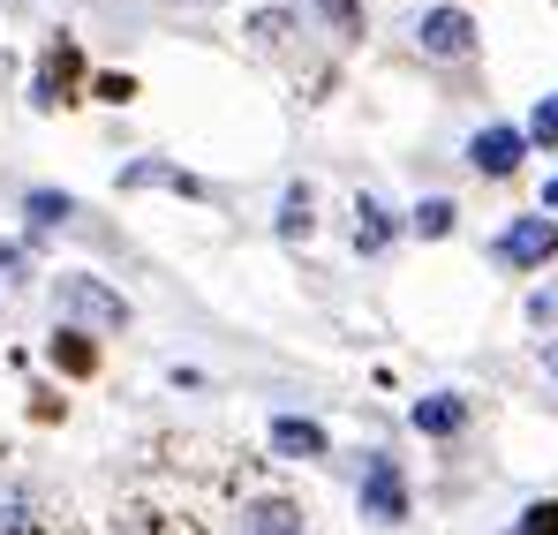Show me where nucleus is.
Returning <instances> with one entry per match:
<instances>
[{"label":"nucleus","mask_w":558,"mask_h":535,"mask_svg":"<svg viewBox=\"0 0 558 535\" xmlns=\"http://www.w3.org/2000/svg\"><path fill=\"white\" fill-rule=\"evenodd\" d=\"M61 309L84 317V325H98V332H121V325H129V302H121L106 279H92V271H69V279H61Z\"/></svg>","instance_id":"obj_1"},{"label":"nucleus","mask_w":558,"mask_h":535,"mask_svg":"<svg viewBox=\"0 0 558 535\" xmlns=\"http://www.w3.org/2000/svg\"><path fill=\"white\" fill-rule=\"evenodd\" d=\"M363 521H377V528L408 521V483H400V467L385 452H371V467H363Z\"/></svg>","instance_id":"obj_2"},{"label":"nucleus","mask_w":558,"mask_h":535,"mask_svg":"<svg viewBox=\"0 0 558 535\" xmlns=\"http://www.w3.org/2000/svg\"><path fill=\"white\" fill-rule=\"evenodd\" d=\"M415 46H423L430 61H468V53H475V23H468L461 8H430V15L415 23Z\"/></svg>","instance_id":"obj_3"},{"label":"nucleus","mask_w":558,"mask_h":535,"mask_svg":"<svg viewBox=\"0 0 558 535\" xmlns=\"http://www.w3.org/2000/svg\"><path fill=\"white\" fill-rule=\"evenodd\" d=\"M498 257L521 265V271L551 265V257H558V227H551V219H513V227L498 234Z\"/></svg>","instance_id":"obj_4"},{"label":"nucleus","mask_w":558,"mask_h":535,"mask_svg":"<svg viewBox=\"0 0 558 535\" xmlns=\"http://www.w3.org/2000/svg\"><path fill=\"white\" fill-rule=\"evenodd\" d=\"M521 151H529V136L498 121V129H475V144H468V167H475V174H490V181H506L513 167H521Z\"/></svg>","instance_id":"obj_5"},{"label":"nucleus","mask_w":558,"mask_h":535,"mask_svg":"<svg viewBox=\"0 0 558 535\" xmlns=\"http://www.w3.org/2000/svg\"><path fill=\"white\" fill-rule=\"evenodd\" d=\"M468 423V400H453V392H430V400H415V430L423 438H453Z\"/></svg>","instance_id":"obj_6"},{"label":"nucleus","mask_w":558,"mask_h":535,"mask_svg":"<svg viewBox=\"0 0 558 535\" xmlns=\"http://www.w3.org/2000/svg\"><path fill=\"white\" fill-rule=\"evenodd\" d=\"M272 446L287 452V460H325V430H317V423H302V415H279V423H272Z\"/></svg>","instance_id":"obj_7"},{"label":"nucleus","mask_w":558,"mask_h":535,"mask_svg":"<svg viewBox=\"0 0 558 535\" xmlns=\"http://www.w3.org/2000/svg\"><path fill=\"white\" fill-rule=\"evenodd\" d=\"M121 181H129V189H182V196H204V181H196V174H182V167H159V159H136Z\"/></svg>","instance_id":"obj_8"},{"label":"nucleus","mask_w":558,"mask_h":535,"mask_svg":"<svg viewBox=\"0 0 558 535\" xmlns=\"http://www.w3.org/2000/svg\"><path fill=\"white\" fill-rule=\"evenodd\" d=\"M385 242H392V219H385V204H377V196H363V204H355V250L377 257Z\"/></svg>","instance_id":"obj_9"},{"label":"nucleus","mask_w":558,"mask_h":535,"mask_svg":"<svg viewBox=\"0 0 558 535\" xmlns=\"http://www.w3.org/2000/svg\"><path fill=\"white\" fill-rule=\"evenodd\" d=\"M31 219H38V227H69V219H76V196H53V189H31Z\"/></svg>","instance_id":"obj_10"},{"label":"nucleus","mask_w":558,"mask_h":535,"mask_svg":"<svg viewBox=\"0 0 558 535\" xmlns=\"http://www.w3.org/2000/svg\"><path fill=\"white\" fill-rule=\"evenodd\" d=\"M279 234H287V242L310 234V189H287V196H279Z\"/></svg>","instance_id":"obj_11"},{"label":"nucleus","mask_w":558,"mask_h":535,"mask_svg":"<svg viewBox=\"0 0 558 535\" xmlns=\"http://www.w3.org/2000/svg\"><path fill=\"white\" fill-rule=\"evenodd\" d=\"M250 535H302V513L294 506H257L250 513Z\"/></svg>","instance_id":"obj_12"},{"label":"nucleus","mask_w":558,"mask_h":535,"mask_svg":"<svg viewBox=\"0 0 558 535\" xmlns=\"http://www.w3.org/2000/svg\"><path fill=\"white\" fill-rule=\"evenodd\" d=\"M0 535H31V498L15 483H0Z\"/></svg>","instance_id":"obj_13"},{"label":"nucleus","mask_w":558,"mask_h":535,"mask_svg":"<svg viewBox=\"0 0 558 535\" xmlns=\"http://www.w3.org/2000/svg\"><path fill=\"white\" fill-rule=\"evenodd\" d=\"M453 219H461V211H453L446 196H430V204H415V234H430V242H438V234H453Z\"/></svg>","instance_id":"obj_14"},{"label":"nucleus","mask_w":558,"mask_h":535,"mask_svg":"<svg viewBox=\"0 0 558 535\" xmlns=\"http://www.w3.org/2000/svg\"><path fill=\"white\" fill-rule=\"evenodd\" d=\"M317 15H325L340 38H363V0H317Z\"/></svg>","instance_id":"obj_15"},{"label":"nucleus","mask_w":558,"mask_h":535,"mask_svg":"<svg viewBox=\"0 0 558 535\" xmlns=\"http://www.w3.org/2000/svg\"><path fill=\"white\" fill-rule=\"evenodd\" d=\"M529 144H558V90L536 106V121H529Z\"/></svg>","instance_id":"obj_16"},{"label":"nucleus","mask_w":558,"mask_h":535,"mask_svg":"<svg viewBox=\"0 0 558 535\" xmlns=\"http://www.w3.org/2000/svg\"><path fill=\"white\" fill-rule=\"evenodd\" d=\"M53 362H69V369H92V348H84V332H61V340H53Z\"/></svg>","instance_id":"obj_17"},{"label":"nucleus","mask_w":558,"mask_h":535,"mask_svg":"<svg viewBox=\"0 0 558 535\" xmlns=\"http://www.w3.org/2000/svg\"><path fill=\"white\" fill-rule=\"evenodd\" d=\"M521 535H558V506H529L521 513Z\"/></svg>","instance_id":"obj_18"},{"label":"nucleus","mask_w":558,"mask_h":535,"mask_svg":"<svg viewBox=\"0 0 558 535\" xmlns=\"http://www.w3.org/2000/svg\"><path fill=\"white\" fill-rule=\"evenodd\" d=\"M544 377L558 385V340H544Z\"/></svg>","instance_id":"obj_19"},{"label":"nucleus","mask_w":558,"mask_h":535,"mask_svg":"<svg viewBox=\"0 0 558 535\" xmlns=\"http://www.w3.org/2000/svg\"><path fill=\"white\" fill-rule=\"evenodd\" d=\"M544 204H551V211H558V181H551V189H544Z\"/></svg>","instance_id":"obj_20"}]
</instances>
